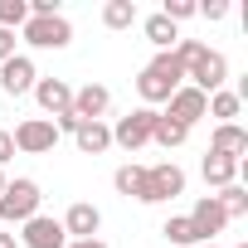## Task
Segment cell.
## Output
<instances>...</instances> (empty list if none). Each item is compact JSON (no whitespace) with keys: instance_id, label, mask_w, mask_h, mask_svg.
<instances>
[{"instance_id":"cell-10","label":"cell","mask_w":248,"mask_h":248,"mask_svg":"<svg viewBox=\"0 0 248 248\" xmlns=\"http://www.w3.org/2000/svg\"><path fill=\"white\" fill-rule=\"evenodd\" d=\"M20 243H25V248H63V243H68V233H63V224H59V219L34 214V219H25Z\"/></svg>"},{"instance_id":"cell-20","label":"cell","mask_w":248,"mask_h":248,"mask_svg":"<svg viewBox=\"0 0 248 248\" xmlns=\"http://www.w3.org/2000/svg\"><path fill=\"white\" fill-rule=\"evenodd\" d=\"M214 200H219L224 219H238V214H248V190H243V185H224Z\"/></svg>"},{"instance_id":"cell-26","label":"cell","mask_w":248,"mask_h":248,"mask_svg":"<svg viewBox=\"0 0 248 248\" xmlns=\"http://www.w3.org/2000/svg\"><path fill=\"white\" fill-rule=\"evenodd\" d=\"M195 15H204V20H224L229 5H224V0H204V5H195Z\"/></svg>"},{"instance_id":"cell-9","label":"cell","mask_w":248,"mask_h":248,"mask_svg":"<svg viewBox=\"0 0 248 248\" xmlns=\"http://www.w3.org/2000/svg\"><path fill=\"white\" fill-rule=\"evenodd\" d=\"M107 107H112V93L102 88V83H83V88H73V117L78 122H102L107 117Z\"/></svg>"},{"instance_id":"cell-22","label":"cell","mask_w":248,"mask_h":248,"mask_svg":"<svg viewBox=\"0 0 248 248\" xmlns=\"http://www.w3.org/2000/svg\"><path fill=\"white\" fill-rule=\"evenodd\" d=\"M30 0H0V30H25Z\"/></svg>"},{"instance_id":"cell-23","label":"cell","mask_w":248,"mask_h":248,"mask_svg":"<svg viewBox=\"0 0 248 248\" xmlns=\"http://www.w3.org/2000/svg\"><path fill=\"white\" fill-rule=\"evenodd\" d=\"M141 180H146V166H122V170L112 175V185H117L122 195H132V200L141 195Z\"/></svg>"},{"instance_id":"cell-4","label":"cell","mask_w":248,"mask_h":248,"mask_svg":"<svg viewBox=\"0 0 248 248\" xmlns=\"http://www.w3.org/2000/svg\"><path fill=\"white\" fill-rule=\"evenodd\" d=\"M151 127H156V107H137L127 117H117V127H112V146L122 151H141L151 141Z\"/></svg>"},{"instance_id":"cell-21","label":"cell","mask_w":248,"mask_h":248,"mask_svg":"<svg viewBox=\"0 0 248 248\" xmlns=\"http://www.w3.org/2000/svg\"><path fill=\"white\" fill-rule=\"evenodd\" d=\"M238 93H229V88H219V93H209V117H219V122H233L238 117Z\"/></svg>"},{"instance_id":"cell-33","label":"cell","mask_w":248,"mask_h":248,"mask_svg":"<svg viewBox=\"0 0 248 248\" xmlns=\"http://www.w3.org/2000/svg\"><path fill=\"white\" fill-rule=\"evenodd\" d=\"M238 248H248V243H238Z\"/></svg>"},{"instance_id":"cell-19","label":"cell","mask_w":248,"mask_h":248,"mask_svg":"<svg viewBox=\"0 0 248 248\" xmlns=\"http://www.w3.org/2000/svg\"><path fill=\"white\" fill-rule=\"evenodd\" d=\"M146 39L166 54V49H175V44H180V30H175L166 15H151V20H146Z\"/></svg>"},{"instance_id":"cell-18","label":"cell","mask_w":248,"mask_h":248,"mask_svg":"<svg viewBox=\"0 0 248 248\" xmlns=\"http://www.w3.org/2000/svg\"><path fill=\"white\" fill-rule=\"evenodd\" d=\"M102 25L107 30H132L137 25V0H107L102 5Z\"/></svg>"},{"instance_id":"cell-7","label":"cell","mask_w":248,"mask_h":248,"mask_svg":"<svg viewBox=\"0 0 248 248\" xmlns=\"http://www.w3.org/2000/svg\"><path fill=\"white\" fill-rule=\"evenodd\" d=\"M166 117H175V122H185V127H195L200 117H209V97H204L200 88L180 83V88L170 93V102H166Z\"/></svg>"},{"instance_id":"cell-1","label":"cell","mask_w":248,"mask_h":248,"mask_svg":"<svg viewBox=\"0 0 248 248\" xmlns=\"http://www.w3.org/2000/svg\"><path fill=\"white\" fill-rule=\"evenodd\" d=\"M39 185L34 180H5V190H0V219H5V224H25V219H34L39 214Z\"/></svg>"},{"instance_id":"cell-24","label":"cell","mask_w":248,"mask_h":248,"mask_svg":"<svg viewBox=\"0 0 248 248\" xmlns=\"http://www.w3.org/2000/svg\"><path fill=\"white\" fill-rule=\"evenodd\" d=\"M161 233H166V243H180V248H195V243H200L195 229H190V219H166Z\"/></svg>"},{"instance_id":"cell-3","label":"cell","mask_w":248,"mask_h":248,"mask_svg":"<svg viewBox=\"0 0 248 248\" xmlns=\"http://www.w3.org/2000/svg\"><path fill=\"white\" fill-rule=\"evenodd\" d=\"M185 78H190V88H200V93L209 97V93H219V88L229 83V59H224V54H214V49H200V54L190 59Z\"/></svg>"},{"instance_id":"cell-16","label":"cell","mask_w":248,"mask_h":248,"mask_svg":"<svg viewBox=\"0 0 248 248\" xmlns=\"http://www.w3.org/2000/svg\"><path fill=\"white\" fill-rule=\"evenodd\" d=\"M200 170H204V180H209L214 190H224V185H233V180H238V161H229V156H219V151H209Z\"/></svg>"},{"instance_id":"cell-29","label":"cell","mask_w":248,"mask_h":248,"mask_svg":"<svg viewBox=\"0 0 248 248\" xmlns=\"http://www.w3.org/2000/svg\"><path fill=\"white\" fill-rule=\"evenodd\" d=\"M63 248H107V243H102V238H68Z\"/></svg>"},{"instance_id":"cell-6","label":"cell","mask_w":248,"mask_h":248,"mask_svg":"<svg viewBox=\"0 0 248 248\" xmlns=\"http://www.w3.org/2000/svg\"><path fill=\"white\" fill-rule=\"evenodd\" d=\"M25 39L34 49H68L73 44V25L63 15H44V20H25Z\"/></svg>"},{"instance_id":"cell-12","label":"cell","mask_w":248,"mask_h":248,"mask_svg":"<svg viewBox=\"0 0 248 248\" xmlns=\"http://www.w3.org/2000/svg\"><path fill=\"white\" fill-rule=\"evenodd\" d=\"M185 219H190V229H195V238H200V243H209V238H214V233H219V229L229 224L214 195H204V200H200V204H195V209H190Z\"/></svg>"},{"instance_id":"cell-28","label":"cell","mask_w":248,"mask_h":248,"mask_svg":"<svg viewBox=\"0 0 248 248\" xmlns=\"http://www.w3.org/2000/svg\"><path fill=\"white\" fill-rule=\"evenodd\" d=\"M10 156H15V137H10V132H0V166H5Z\"/></svg>"},{"instance_id":"cell-8","label":"cell","mask_w":248,"mask_h":248,"mask_svg":"<svg viewBox=\"0 0 248 248\" xmlns=\"http://www.w3.org/2000/svg\"><path fill=\"white\" fill-rule=\"evenodd\" d=\"M34 83H39L34 59L15 54V59H5V63H0V88H5V97H25V93H34Z\"/></svg>"},{"instance_id":"cell-25","label":"cell","mask_w":248,"mask_h":248,"mask_svg":"<svg viewBox=\"0 0 248 248\" xmlns=\"http://www.w3.org/2000/svg\"><path fill=\"white\" fill-rule=\"evenodd\" d=\"M161 15H166L170 25H180V20H190V15H195V0H166Z\"/></svg>"},{"instance_id":"cell-31","label":"cell","mask_w":248,"mask_h":248,"mask_svg":"<svg viewBox=\"0 0 248 248\" xmlns=\"http://www.w3.org/2000/svg\"><path fill=\"white\" fill-rule=\"evenodd\" d=\"M195 248H214V243H195Z\"/></svg>"},{"instance_id":"cell-11","label":"cell","mask_w":248,"mask_h":248,"mask_svg":"<svg viewBox=\"0 0 248 248\" xmlns=\"http://www.w3.org/2000/svg\"><path fill=\"white\" fill-rule=\"evenodd\" d=\"M59 224H63V233H68V238H97V229H102V214H97V204L78 200V204H68V214H63Z\"/></svg>"},{"instance_id":"cell-15","label":"cell","mask_w":248,"mask_h":248,"mask_svg":"<svg viewBox=\"0 0 248 248\" xmlns=\"http://www.w3.org/2000/svg\"><path fill=\"white\" fill-rule=\"evenodd\" d=\"M73 141H78L83 156H102V151L112 146V127H107V122H78Z\"/></svg>"},{"instance_id":"cell-2","label":"cell","mask_w":248,"mask_h":248,"mask_svg":"<svg viewBox=\"0 0 248 248\" xmlns=\"http://www.w3.org/2000/svg\"><path fill=\"white\" fill-rule=\"evenodd\" d=\"M175 195H185V170L175 166V161H161V166H146V180H141V204H166V200H175Z\"/></svg>"},{"instance_id":"cell-14","label":"cell","mask_w":248,"mask_h":248,"mask_svg":"<svg viewBox=\"0 0 248 248\" xmlns=\"http://www.w3.org/2000/svg\"><path fill=\"white\" fill-rule=\"evenodd\" d=\"M209 151H219V156H229V161H243V156H248V132L233 127V122H219V127H214V146H209Z\"/></svg>"},{"instance_id":"cell-17","label":"cell","mask_w":248,"mask_h":248,"mask_svg":"<svg viewBox=\"0 0 248 248\" xmlns=\"http://www.w3.org/2000/svg\"><path fill=\"white\" fill-rule=\"evenodd\" d=\"M185 137H190V127H185V122H175V117L156 112V127H151V141H161V146L170 151V146H180Z\"/></svg>"},{"instance_id":"cell-5","label":"cell","mask_w":248,"mask_h":248,"mask_svg":"<svg viewBox=\"0 0 248 248\" xmlns=\"http://www.w3.org/2000/svg\"><path fill=\"white\" fill-rule=\"evenodd\" d=\"M10 137H15V151H25V156H44V151L59 146V132H54L49 117H25Z\"/></svg>"},{"instance_id":"cell-32","label":"cell","mask_w":248,"mask_h":248,"mask_svg":"<svg viewBox=\"0 0 248 248\" xmlns=\"http://www.w3.org/2000/svg\"><path fill=\"white\" fill-rule=\"evenodd\" d=\"M0 190H5V175H0Z\"/></svg>"},{"instance_id":"cell-30","label":"cell","mask_w":248,"mask_h":248,"mask_svg":"<svg viewBox=\"0 0 248 248\" xmlns=\"http://www.w3.org/2000/svg\"><path fill=\"white\" fill-rule=\"evenodd\" d=\"M0 248H15V233H0Z\"/></svg>"},{"instance_id":"cell-13","label":"cell","mask_w":248,"mask_h":248,"mask_svg":"<svg viewBox=\"0 0 248 248\" xmlns=\"http://www.w3.org/2000/svg\"><path fill=\"white\" fill-rule=\"evenodd\" d=\"M34 97H39V107H44L49 117H59V112L73 107V88H68L63 78H39V83H34Z\"/></svg>"},{"instance_id":"cell-27","label":"cell","mask_w":248,"mask_h":248,"mask_svg":"<svg viewBox=\"0 0 248 248\" xmlns=\"http://www.w3.org/2000/svg\"><path fill=\"white\" fill-rule=\"evenodd\" d=\"M15 59V30H0V63Z\"/></svg>"}]
</instances>
